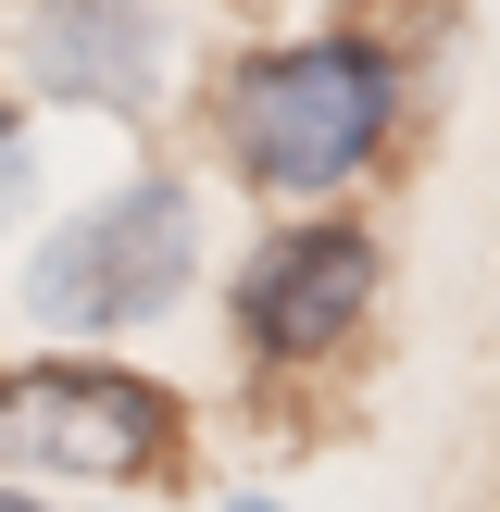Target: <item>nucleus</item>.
<instances>
[{"instance_id":"f257e3e1","label":"nucleus","mask_w":500,"mask_h":512,"mask_svg":"<svg viewBox=\"0 0 500 512\" xmlns=\"http://www.w3.org/2000/svg\"><path fill=\"white\" fill-rule=\"evenodd\" d=\"M388 125H400V63L375 38H300V50H263V63L225 75V150L275 200L350 188L388 150Z\"/></svg>"},{"instance_id":"f03ea898","label":"nucleus","mask_w":500,"mask_h":512,"mask_svg":"<svg viewBox=\"0 0 500 512\" xmlns=\"http://www.w3.org/2000/svg\"><path fill=\"white\" fill-rule=\"evenodd\" d=\"M188 263H200V200L175 175H125L100 188L88 213H63L25 263V313L63 325V338H113V325H150L188 300Z\"/></svg>"},{"instance_id":"7ed1b4c3","label":"nucleus","mask_w":500,"mask_h":512,"mask_svg":"<svg viewBox=\"0 0 500 512\" xmlns=\"http://www.w3.org/2000/svg\"><path fill=\"white\" fill-rule=\"evenodd\" d=\"M175 438H188V413L163 388H138V375H113V363H25V375H0V463H25V475L150 488V475H175Z\"/></svg>"},{"instance_id":"20e7f679","label":"nucleus","mask_w":500,"mask_h":512,"mask_svg":"<svg viewBox=\"0 0 500 512\" xmlns=\"http://www.w3.org/2000/svg\"><path fill=\"white\" fill-rule=\"evenodd\" d=\"M375 313V238L363 225H288L238 263V338L263 363H325Z\"/></svg>"},{"instance_id":"39448f33","label":"nucleus","mask_w":500,"mask_h":512,"mask_svg":"<svg viewBox=\"0 0 500 512\" xmlns=\"http://www.w3.org/2000/svg\"><path fill=\"white\" fill-rule=\"evenodd\" d=\"M38 88L100 100V113H150L163 100V25H150V0H50L38 13Z\"/></svg>"},{"instance_id":"423d86ee","label":"nucleus","mask_w":500,"mask_h":512,"mask_svg":"<svg viewBox=\"0 0 500 512\" xmlns=\"http://www.w3.org/2000/svg\"><path fill=\"white\" fill-rule=\"evenodd\" d=\"M25 188H38V150H25V113L0 100V225L25 213Z\"/></svg>"},{"instance_id":"0eeeda50","label":"nucleus","mask_w":500,"mask_h":512,"mask_svg":"<svg viewBox=\"0 0 500 512\" xmlns=\"http://www.w3.org/2000/svg\"><path fill=\"white\" fill-rule=\"evenodd\" d=\"M0 512H50V500H38V488H0Z\"/></svg>"},{"instance_id":"6e6552de","label":"nucleus","mask_w":500,"mask_h":512,"mask_svg":"<svg viewBox=\"0 0 500 512\" xmlns=\"http://www.w3.org/2000/svg\"><path fill=\"white\" fill-rule=\"evenodd\" d=\"M225 512H275V500H225Z\"/></svg>"}]
</instances>
